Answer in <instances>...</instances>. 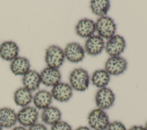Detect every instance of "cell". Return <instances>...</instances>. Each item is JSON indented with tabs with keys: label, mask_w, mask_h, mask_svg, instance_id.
Listing matches in <instances>:
<instances>
[{
	"label": "cell",
	"mask_w": 147,
	"mask_h": 130,
	"mask_svg": "<svg viewBox=\"0 0 147 130\" xmlns=\"http://www.w3.org/2000/svg\"><path fill=\"white\" fill-rule=\"evenodd\" d=\"M69 82L73 90L84 92L88 88L90 83L88 72L82 68L74 69L69 74Z\"/></svg>",
	"instance_id": "obj_1"
},
{
	"label": "cell",
	"mask_w": 147,
	"mask_h": 130,
	"mask_svg": "<svg viewBox=\"0 0 147 130\" xmlns=\"http://www.w3.org/2000/svg\"><path fill=\"white\" fill-rule=\"evenodd\" d=\"M88 127L92 130H106L110 121L106 112L99 108L91 110L87 116Z\"/></svg>",
	"instance_id": "obj_2"
},
{
	"label": "cell",
	"mask_w": 147,
	"mask_h": 130,
	"mask_svg": "<svg viewBox=\"0 0 147 130\" xmlns=\"http://www.w3.org/2000/svg\"><path fill=\"white\" fill-rule=\"evenodd\" d=\"M65 58L64 50L58 45H51L45 50L44 60L48 67L59 69Z\"/></svg>",
	"instance_id": "obj_3"
},
{
	"label": "cell",
	"mask_w": 147,
	"mask_h": 130,
	"mask_svg": "<svg viewBox=\"0 0 147 130\" xmlns=\"http://www.w3.org/2000/svg\"><path fill=\"white\" fill-rule=\"evenodd\" d=\"M96 31L103 39L108 40L115 34L116 24L113 18L108 16L99 17L95 22Z\"/></svg>",
	"instance_id": "obj_4"
},
{
	"label": "cell",
	"mask_w": 147,
	"mask_h": 130,
	"mask_svg": "<svg viewBox=\"0 0 147 130\" xmlns=\"http://www.w3.org/2000/svg\"><path fill=\"white\" fill-rule=\"evenodd\" d=\"M17 117L19 125L28 128L37 122L40 114L34 106L29 105L21 108L17 112Z\"/></svg>",
	"instance_id": "obj_5"
},
{
	"label": "cell",
	"mask_w": 147,
	"mask_h": 130,
	"mask_svg": "<svg viewBox=\"0 0 147 130\" xmlns=\"http://www.w3.org/2000/svg\"><path fill=\"white\" fill-rule=\"evenodd\" d=\"M94 99L96 108L106 111L114 105L115 95L111 89L105 87L100 88L96 91Z\"/></svg>",
	"instance_id": "obj_6"
},
{
	"label": "cell",
	"mask_w": 147,
	"mask_h": 130,
	"mask_svg": "<svg viewBox=\"0 0 147 130\" xmlns=\"http://www.w3.org/2000/svg\"><path fill=\"white\" fill-rule=\"evenodd\" d=\"M127 61L123 57H110L105 62V69L111 76H119L127 69Z\"/></svg>",
	"instance_id": "obj_7"
},
{
	"label": "cell",
	"mask_w": 147,
	"mask_h": 130,
	"mask_svg": "<svg viewBox=\"0 0 147 130\" xmlns=\"http://www.w3.org/2000/svg\"><path fill=\"white\" fill-rule=\"evenodd\" d=\"M126 45L124 37L115 34L105 42V49L110 57L119 56L125 50Z\"/></svg>",
	"instance_id": "obj_8"
},
{
	"label": "cell",
	"mask_w": 147,
	"mask_h": 130,
	"mask_svg": "<svg viewBox=\"0 0 147 130\" xmlns=\"http://www.w3.org/2000/svg\"><path fill=\"white\" fill-rule=\"evenodd\" d=\"M65 58L71 63H79L85 57L84 48L79 43L72 42L66 45L64 49Z\"/></svg>",
	"instance_id": "obj_9"
},
{
	"label": "cell",
	"mask_w": 147,
	"mask_h": 130,
	"mask_svg": "<svg viewBox=\"0 0 147 130\" xmlns=\"http://www.w3.org/2000/svg\"><path fill=\"white\" fill-rule=\"evenodd\" d=\"M50 92L53 99L60 103L68 101L73 95V89L70 85L61 81L52 87Z\"/></svg>",
	"instance_id": "obj_10"
},
{
	"label": "cell",
	"mask_w": 147,
	"mask_h": 130,
	"mask_svg": "<svg viewBox=\"0 0 147 130\" xmlns=\"http://www.w3.org/2000/svg\"><path fill=\"white\" fill-rule=\"evenodd\" d=\"M105 42L104 39L97 35H93L87 38L85 41L84 49L85 52L91 56L100 54L105 49Z\"/></svg>",
	"instance_id": "obj_11"
},
{
	"label": "cell",
	"mask_w": 147,
	"mask_h": 130,
	"mask_svg": "<svg viewBox=\"0 0 147 130\" xmlns=\"http://www.w3.org/2000/svg\"><path fill=\"white\" fill-rule=\"evenodd\" d=\"M41 84L48 87H53L60 82L61 74L59 69L47 66L40 72Z\"/></svg>",
	"instance_id": "obj_12"
},
{
	"label": "cell",
	"mask_w": 147,
	"mask_h": 130,
	"mask_svg": "<svg viewBox=\"0 0 147 130\" xmlns=\"http://www.w3.org/2000/svg\"><path fill=\"white\" fill-rule=\"evenodd\" d=\"M20 49L18 44L12 41L7 40L0 44V57L6 61H11L17 57Z\"/></svg>",
	"instance_id": "obj_13"
},
{
	"label": "cell",
	"mask_w": 147,
	"mask_h": 130,
	"mask_svg": "<svg viewBox=\"0 0 147 130\" xmlns=\"http://www.w3.org/2000/svg\"><path fill=\"white\" fill-rule=\"evenodd\" d=\"M62 113L60 109L55 106L51 105L41 111L40 117L41 122L46 125L52 126L61 120Z\"/></svg>",
	"instance_id": "obj_14"
},
{
	"label": "cell",
	"mask_w": 147,
	"mask_h": 130,
	"mask_svg": "<svg viewBox=\"0 0 147 130\" xmlns=\"http://www.w3.org/2000/svg\"><path fill=\"white\" fill-rule=\"evenodd\" d=\"M53 98L50 91L38 89L33 95V106L38 111L43 110L51 105Z\"/></svg>",
	"instance_id": "obj_15"
},
{
	"label": "cell",
	"mask_w": 147,
	"mask_h": 130,
	"mask_svg": "<svg viewBox=\"0 0 147 130\" xmlns=\"http://www.w3.org/2000/svg\"><path fill=\"white\" fill-rule=\"evenodd\" d=\"M17 123V112L10 107L0 108V127L3 129L14 127Z\"/></svg>",
	"instance_id": "obj_16"
},
{
	"label": "cell",
	"mask_w": 147,
	"mask_h": 130,
	"mask_svg": "<svg viewBox=\"0 0 147 130\" xmlns=\"http://www.w3.org/2000/svg\"><path fill=\"white\" fill-rule=\"evenodd\" d=\"M76 34L84 38H88L94 35L96 31L95 22L89 18H83L79 20L75 26Z\"/></svg>",
	"instance_id": "obj_17"
},
{
	"label": "cell",
	"mask_w": 147,
	"mask_h": 130,
	"mask_svg": "<svg viewBox=\"0 0 147 130\" xmlns=\"http://www.w3.org/2000/svg\"><path fill=\"white\" fill-rule=\"evenodd\" d=\"M22 86L30 92H36L41 84L40 73L35 70L30 69L22 78Z\"/></svg>",
	"instance_id": "obj_18"
},
{
	"label": "cell",
	"mask_w": 147,
	"mask_h": 130,
	"mask_svg": "<svg viewBox=\"0 0 147 130\" xmlns=\"http://www.w3.org/2000/svg\"><path fill=\"white\" fill-rule=\"evenodd\" d=\"M30 62L28 58L18 56L10 63V70L15 76H23L30 70Z\"/></svg>",
	"instance_id": "obj_19"
},
{
	"label": "cell",
	"mask_w": 147,
	"mask_h": 130,
	"mask_svg": "<svg viewBox=\"0 0 147 130\" xmlns=\"http://www.w3.org/2000/svg\"><path fill=\"white\" fill-rule=\"evenodd\" d=\"M32 92L24 86L17 88L13 93V101L15 104L21 108L30 105L33 100Z\"/></svg>",
	"instance_id": "obj_20"
},
{
	"label": "cell",
	"mask_w": 147,
	"mask_h": 130,
	"mask_svg": "<svg viewBox=\"0 0 147 130\" xmlns=\"http://www.w3.org/2000/svg\"><path fill=\"white\" fill-rule=\"evenodd\" d=\"M110 80V75L105 69L95 70L90 77V81L92 85L99 89L107 87Z\"/></svg>",
	"instance_id": "obj_21"
},
{
	"label": "cell",
	"mask_w": 147,
	"mask_h": 130,
	"mask_svg": "<svg viewBox=\"0 0 147 130\" xmlns=\"http://www.w3.org/2000/svg\"><path fill=\"white\" fill-rule=\"evenodd\" d=\"M91 11L96 15L101 17L106 16L110 8L109 0H92L90 3Z\"/></svg>",
	"instance_id": "obj_22"
},
{
	"label": "cell",
	"mask_w": 147,
	"mask_h": 130,
	"mask_svg": "<svg viewBox=\"0 0 147 130\" xmlns=\"http://www.w3.org/2000/svg\"><path fill=\"white\" fill-rule=\"evenodd\" d=\"M50 130H73V128L68 122L61 120L51 126Z\"/></svg>",
	"instance_id": "obj_23"
},
{
	"label": "cell",
	"mask_w": 147,
	"mask_h": 130,
	"mask_svg": "<svg viewBox=\"0 0 147 130\" xmlns=\"http://www.w3.org/2000/svg\"><path fill=\"white\" fill-rule=\"evenodd\" d=\"M106 130H128L121 121L115 120L110 122Z\"/></svg>",
	"instance_id": "obj_24"
},
{
	"label": "cell",
	"mask_w": 147,
	"mask_h": 130,
	"mask_svg": "<svg viewBox=\"0 0 147 130\" xmlns=\"http://www.w3.org/2000/svg\"><path fill=\"white\" fill-rule=\"evenodd\" d=\"M28 130H49L47 125L42 123L37 122L32 126L28 128Z\"/></svg>",
	"instance_id": "obj_25"
},
{
	"label": "cell",
	"mask_w": 147,
	"mask_h": 130,
	"mask_svg": "<svg viewBox=\"0 0 147 130\" xmlns=\"http://www.w3.org/2000/svg\"><path fill=\"white\" fill-rule=\"evenodd\" d=\"M128 130H145V129L144 126L140 125H134L129 128Z\"/></svg>",
	"instance_id": "obj_26"
},
{
	"label": "cell",
	"mask_w": 147,
	"mask_h": 130,
	"mask_svg": "<svg viewBox=\"0 0 147 130\" xmlns=\"http://www.w3.org/2000/svg\"><path fill=\"white\" fill-rule=\"evenodd\" d=\"M11 130H28V128L20 125H15L14 127L11 128Z\"/></svg>",
	"instance_id": "obj_27"
},
{
	"label": "cell",
	"mask_w": 147,
	"mask_h": 130,
	"mask_svg": "<svg viewBox=\"0 0 147 130\" xmlns=\"http://www.w3.org/2000/svg\"><path fill=\"white\" fill-rule=\"evenodd\" d=\"M74 130H92L89 127L86 126V125H80L77 127Z\"/></svg>",
	"instance_id": "obj_28"
},
{
	"label": "cell",
	"mask_w": 147,
	"mask_h": 130,
	"mask_svg": "<svg viewBox=\"0 0 147 130\" xmlns=\"http://www.w3.org/2000/svg\"><path fill=\"white\" fill-rule=\"evenodd\" d=\"M144 128H145V130H147V122L145 123V124L144 125Z\"/></svg>",
	"instance_id": "obj_29"
},
{
	"label": "cell",
	"mask_w": 147,
	"mask_h": 130,
	"mask_svg": "<svg viewBox=\"0 0 147 130\" xmlns=\"http://www.w3.org/2000/svg\"><path fill=\"white\" fill-rule=\"evenodd\" d=\"M0 130H3V129L0 127Z\"/></svg>",
	"instance_id": "obj_30"
}]
</instances>
